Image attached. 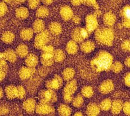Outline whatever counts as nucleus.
<instances>
[{"label": "nucleus", "mask_w": 130, "mask_h": 116, "mask_svg": "<svg viewBox=\"0 0 130 116\" xmlns=\"http://www.w3.org/2000/svg\"><path fill=\"white\" fill-rule=\"evenodd\" d=\"M113 65V57L106 51H101L91 61L92 68L96 72L109 71Z\"/></svg>", "instance_id": "obj_1"}, {"label": "nucleus", "mask_w": 130, "mask_h": 116, "mask_svg": "<svg viewBox=\"0 0 130 116\" xmlns=\"http://www.w3.org/2000/svg\"><path fill=\"white\" fill-rule=\"evenodd\" d=\"M96 38L99 42L110 46L112 44L114 39L113 32L111 29L108 28L99 29L96 32Z\"/></svg>", "instance_id": "obj_2"}, {"label": "nucleus", "mask_w": 130, "mask_h": 116, "mask_svg": "<svg viewBox=\"0 0 130 116\" xmlns=\"http://www.w3.org/2000/svg\"><path fill=\"white\" fill-rule=\"evenodd\" d=\"M41 56V63L44 66L48 67L53 65L54 61V49L51 46H45L42 48Z\"/></svg>", "instance_id": "obj_3"}, {"label": "nucleus", "mask_w": 130, "mask_h": 116, "mask_svg": "<svg viewBox=\"0 0 130 116\" xmlns=\"http://www.w3.org/2000/svg\"><path fill=\"white\" fill-rule=\"evenodd\" d=\"M50 33L47 30H44L39 33L35 40V46L37 49H42L45 47L50 40Z\"/></svg>", "instance_id": "obj_4"}, {"label": "nucleus", "mask_w": 130, "mask_h": 116, "mask_svg": "<svg viewBox=\"0 0 130 116\" xmlns=\"http://www.w3.org/2000/svg\"><path fill=\"white\" fill-rule=\"evenodd\" d=\"M40 102L43 103H54L57 101V95L53 90H43L39 93Z\"/></svg>", "instance_id": "obj_5"}, {"label": "nucleus", "mask_w": 130, "mask_h": 116, "mask_svg": "<svg viewBox=\"0 0 130 116\" xmlns=\"http://www.w3.org/2000/svg\"><path fill=\"white\" fill-rule=\"evenodd\" d=\"M35 111L40 115H51L55 113V109L51 104L40 102L36 105Z\"/></svg>", "instance_id": "obj_6"}, {"label": "nucleus", "mask_w": 130, "mask_h": 116, "mask_svg": "<svg viewBox=\"0 0 130 116\" xmlns=\"http://www.w3.org/2000/svg\"><path fill=\"white\" fill-rule=\"evenodd\" d=\"M77 89V82L72 81L68 83L64 90V98L67 103H70L73 98V95Z\"/></svg>", "instance_id": "obj_7"}, {"label": "nucleus", "mask_w": 130, "mask_h": 116, "mask_svg": "<svg viewBox=\"0 0 130 116\" xmlns=\"http://www.w3.org/2000/svg\"><path fill=\"white\" fill-rule=\"evenodd\" d=\"M63 85V79L60 77L55 75L54 78L46 82V86L47 88L51 90H58Z\"/></svg>", "instance_id": "obj_8"}, {"label": "nucleus", "mask_w": 130, "mask_h": 116, "mask_svg": "<svg viewBox=\"0 0 130 116\" xmlns=\"http://www.w3.org/2000/svg\"><path fill=\"white\" fill-rule=\"evenodd\" d=\"M35 73V68H30L28 67H23L20 69L19 74L20 78L22 80H26L30 78Z\"/></svg>", "instance_id": "obj_9"}, {"label": "nucleus", "mask_w": 130, "mask_h": 116, "mask_svg": "<svg viewBox=\"0 0 130 116\" xmlns=\"http://www.w3.org/2000/svg\"><path fill=\"white\" fill-rule=\"evenodd\" d=\"M23 107L26 112L29 114H33L35 111L36 107L35 100L33 98H29L25 100L23 104Z\"/></svg>", "instance_id": "obj_10"}, {"label": "nucleus", "mask_w": 130, "mask_h": 116, "mask_svg": "<svg viewBox=\"0 0 130 116\" xmlns=\"http://www.w3.org/2000/svg\"><path fill=\"white\" fill-rule=\"evenodd\" d=\"M98 27V21L95 15H90L86 18V29L88 32L93 31Z\"/></svg>", "instance_id": "obj_11"}, {"label": "nucleus", "mask_w": 130, "mask_h": 116, "mask_svg": "<svg viewBox=\"0 0 130 116\" xmlns=\"http://www.w3.org/2000/svg\"><path fill=\"white\" fill-rule=\"evenodd\" d=\"M8 71V65L4 56L0 57V82L6 77Z\"/></svg>", "instance_id": "obj_12"}, {"label": "nucleus", "mask_w": 130, "mask_h": 116, "mask_svg": "<svg viewBox=\"0 0 130 116\" xmlns=\"http://www.w3.org/2000/svg\"><path fill=\"white\" fill-rule=\"evenodd\" d=\"M6 96L9 99H14L18 96V87L14 85H9L5 89Z\"/></svg>", "instance_id": "obj_13"}, {"label": "nucleus", "mask_w": 130, "mask_h": 116, "mask_svg": "<svg viewBox=\"0 0 130 116\" xmlns=\"http://www.w3.org/2000/svg\"><path fill=\"white\" fill-rule=\"evenodd\" d=\"M38 62V59L37 56L35 54H30L26 56L25 64L27 67L30 68H35L37 65Z\"/></svg>", "instance_id": "obj_14"}, {"label": "nucleus", "mask_w": 130, "mask_h": 116, "mask_svg": "<svg viewBox=\"0 0 130 116\" xmlns=\"http://www.w3.org/2000/svg\"><path fill=\"white\" fill-rule=\"evenodd\" d=\"M3 56L6 60L9 61L10 63H15L17 61L18 55L15 51L9 48L5 51Z\"/></svg>", "instance_id": "obj_15"}, {"label": "nucleus", "mask_w": 130, "mask_h": 116, "mask_svg": "<svg viewBox=\"0 0 130 116\" xmlns=\"http://www.w3.org/2000/svg\"><path fill=\"white\" fill-rule=\"evenodd\" d=\"M34 34V31L32 28H25L21 30L20 36L24 41H29L32 39Z\"/></svg>", "instance_id": "obj_16"}, {"label": "nucleus", "mask_w": 130, "mask_h": 116, "mask_svg": "<svg viewBox=\"0 0 130 116\" xmlns=\"http://www.w3.org/2000/svg\"><path fill=\"white\" fill-rule=\"evenodd\" d=\"M29 12L27 8L25 7H20L18 8L15 11V15L19 19H25L29 16Z\"/></svg>", "instance_id": "obj_17"}, {"label": "nucleus", "mask_w": 130, "mask_h": 116, "mask_svg": "<svg viewBox=\"0 0 130 116\" xmlns=\"http://www.w3.org/2000/svg\"><path fill=\"white\" fill-rule=\"evenodd\" d=\"M113 89V84L110 80H107L101 85L100 91L103 94H108Z\"/></svg>", "instance_id": "obj_18"}, {"label": "nucleus", "mask_w": 130, "mask_h": 116, "mask_svg": "<svg viewBox=\"0 0 130 116\" xmlns=\"http://www.w3.org/2000/svg\"><path fill=\"white\" fill-rule=\"evenodd\" d=\"M28 47L27 45L24 44H21L18 46L15 50L17 55L20 58L26 57L28 54Z\"/></svg>", "instance_id": "obj_19"}, {"label": "nucleus", "mask_w": 130, "mask_h": 116, "mask_svg": "<svg viewBox=\"0 0 130 116\" xmlns=\"http://www.w3.org/2000/svg\"><path fill=\"white\" fill-rule=\"evenodd\" d=\"M45 23L41 19H37L36 20L33 24V31L39 33L45 29Z\"/></svg>", "instance_id": "obj_20"}, {"label": "nucleus", "mask_w": 130, "mask_h": 116, "mask_svg": "<svg viewBox=\"0 0 130 116\" xmlns=\"http://www.w3.org/2000/svg\"><path fill=\"white\" fill-rule=\"evenodd\" d=\"M60 14L61 16L64 20H69L71 19L73 15L72 10L68 6L62 7L60 10Z\"/></svg>", "instance_id": "obj_21"}, {"label": "nucleus", "mask_w": 130, "mask_h": 116, "mask_svg": "<svg viewBox=\"0 0 130 116\" xmlns=\"http://www.w3.org/2000/svg\"><path fill=\"white\" fill-rule=\"evenodd\" d=\"M15 39V35L11 32L7 31L4 32L1 36V40L7 44L12 43Z\"/></svg>", "instance_id": "obj_22"}, {"label": "nucleus", "mask_w": 130, "mask_h": 116, "mask_svg": "<svg viewBox=\"0 0 130 116\" xmlns=\"http://www.w3.org/2000/svg\"><path fill=\"white\" fill-rule=\"evenodd\" d=\"M49 30L54 35H58L61 32V26L58 23H51L49 25Z\"/></svg>", "instance_id": "obj_23"}, {"label": "nucleus", "mask_w": 130, "mask_h": 116, "mask_svg": "<svg viewBox=\"0 0 130 116\" xmlns=\"http://www.w3.org/2000/svg\"><path fill=\"white\" fill-rule=\"evenodd\" d=\"M104 22L105 25L108 26H111L116 22V17L113 14L109 12L105 14L104 16Z\"/></svg>", "instance_id": "obj_24"}, {"label": "nucleus", "mask_w": 130, "mask_h": 116, "mask_svg": "<svg viewBox=\"0 0 130 116\" xmlns=\"http://www.w3.org/2000/svg\"><path fill=\"white\" fill-rule=\"evenodd\" d=\"M99 112V108L95 104H91L87 107V113L88 115H98Z\"/></svg>", "instance_id": "obj_25"}, {"label": "nucleus", "mask_w": 130, "mask_h": 116, "mask_svg": "<svg viewBox=\"0 0 130 116\" xmlns=\"http://www.w3.org/2000/svg\"><path fill=\"white\" fill-rule=\"evenodd\" d=\"M58 112L61 115H71L72 110L71 108L65 104H61L58 108Z\"/></svg>", "instance_id": "obj_26"}, {"label": "nucleus", "mask_w": 130, "mask_h": 116, "mask_svg": "<svg viewBox=\"0 0 130 116\" xmlns=\"http://www.w3.org/2000/svg\"><path fill=\"white\" fill-rule=\"evenodd\" d=\"M94 43L91 41H87L81 45V50L85 53H90L94 49Z\"/></svg>", "instance_id": "obj_27"}, {"label": "nucleus", "mask_w": 130, "mask_h": 116, "mask_svg": "<svg viewBox=\"0 0 130 116\" xmlns=\"http://www.w3.org/2000/svg\"><path fill=\"white\" fill-rule=\"evenodd\" d=\"M65 58H66V56H65L64 53L62 50H57L54 51V61H56V62H61L64 60Z\"/></svg>", "instance_id": "obj_28"}, {"label": "nucleus", "mask_w": 130, "mask_h": 116, "mask_svg": "<svg viewBox=\"0 0 130 116\" xmlns=\"http://www.w3.org/2000/svg\"><path fill=\"white\" fill-rule=\"evenodd\" d=\"M72 36L73 40L78 42H81L84 40L80 33V28H77L74 29L72 33Z\"/></svg>", "instance_id": "obj_29"}, {"label": "nucleus", "mask_w": 130, "mask_h": 116, "mask_svg": "<svg viewBox=\"0 0 130 116\" xmlns=\"http://www.w3.org/2000/svg\"><path fill=\"white\" fill-rule=\"evenodd\" d=\"M66 49L67 51L69 54H73L77 53L78 47L76 42H74V41H69V42L68 43Z\"/></svg>", "instance_id": "obj_30"}, {"label": "nucleus", "mask_w": 130, "mask_h": 116, "mask_svg": "<svg viewBox=\"0 0 130 116\" xmlns=\"http://www.w3.org/2000/svg\"><path fill=\"white\" fill-rule=\"evenodd\" d=\"M49 14V11L47 8L45 7H41L36 12V16L40 18H44L47 17Z\"/></svg>", "instance_id": "obj_31"}, {"label": "nucleus", "mask_w": 130, "mask_h": 116, "mask_svg": "<svg viewBox=\"0 0 130 116\" xmlns=\"http://www.w3.org/2000/svg\"><path fill=\"white\" fill-rule=\"evenodd\" d=\"M74 75V71L71 68H67L63 72V78L66 81H69L73 78Z\"/></svg>", "instance_id": "obj_32"}, {"label": "nucleus", "mask_w": 130, "mask_h": 116, "mask_svg": "<svg viewBox=\"0 0 130 116\" xmlns=\"http://www.w3.org/2000/svg\"><path fill=\"white\" fill-rule=\"evenodd\" d=\"M122 108V103L119 100H116L112 104V108L111 110L114 114H118L121 112Z\"/></svg>", "instance_id": "obj_33"}, {"label": "nucleus", "mask_w": 130, "mask_h": 116, "mask_svg": "<svg viewBox=\"0 0 130 116\" xmlns=\"http://www.w3.org/2000/svg\"><path fill=\"white\" fill-rule=\"evenodd\" d=\"M122 16L123 20H130V6H126L122 11Z\"/></svg>", "instance_id": "obj_34"}, {"label": "nucleus", "mask_w": 130, "mask_h": 116, "mask_svg": "<svg viewBox=\"0 0 130 116\" xmlns=\"http://www.w3.org/2000/svg\"><path fill=\"white\" fill-rule=\"evenodd\" d=\"M82 94L85 97H91L93 95V90L90 87H86L82 90Z\"/></svg>", "instance_id": "obj_35"}, {"label": "nucleus", "mask_w": 130, "mask_h": 116, "mask_svg": "<svg viewBox=\"0 0 130 116\" xmlns=\"http://www.w3.org/2000/svg\"><path fill=\"white\" fill-rule=\"evenodd\" d=\"M7 11V6L5 2H0V17H2L6 15Z\"/></svg>", "instance_id": "obj_36"}, {"label": "nucleus", "mask_w": 130, "mask_h": 116, "mask_svg": "<svg viewBox=\"0 0 130 116\" xmlns=\"http://www.w3.org/2000/svg\"><path fill=\"white\" fill-rule=\"evenodd\" d=\"M111 102L108 99L104 100L101 103V108L104 110H108L111 107Z\"/></svg>", "instance_id": "obj_37"}, {"label": "nucleus", "mask_w": 130, "mask_h": 116, "mask_svg": "<svg viewBox=\"0 0 130 116\" xmlns=\"http://www.w3.org/2000/svg\"><path fill=\"white\" fill-rule=\"evenodd\" d=\"M18 97L20 99H22L24 98L25 96V90L24 87L22 86H18Z\"/></svg>", "instance_id": "obj_38"}, {"label": "nucleus", "mask_w": 130, "mask_h": 116, "mask_svg": "<svg viewBox=\"0 0 130 116\" xmlns=\"http://www.w3.org/2000/svg\"><path fill=\"white\" fill-rule=\"evenodd\" d=\"M83 103H84V100L82 99V97L78 95V96L74 99L73 104L74 107H80L82 105Z\"/></svg>", "instance_id": "obj_39"}, {"label": "nucleus", "mask_w": 130, "mask_h": 116, "mask_svg": "<svg viewBox=\"0 0 130 116\" xmlns=\"http://www.w3.org/2000/svg\"><path fill=\"white\" fill-rule=\"evenodd\" d=\"M39 4L40 0H28V5L31 9H35L37 7Z\"/></svg>", "instance_id": "obj_40"}, {"label": "nucleus", "mask_w": 130, "mask_h": 116, "mask_svg": "<svg viewBox=\"0 0 130 116\" xmlns=\"http://www.w3.org/2000/svg\"><path fill=\"white\" fill-rule=\"evenodd\" d=\"M111 67L113 71L116 73H118L122 69V65L119 62H116L115 64H114L113 65H112Z\"/></svg>", "instance_id": "obj_41"}, {"label": "nucleus", "mask_w": 130, "mask_h": 116, "mask_svg": "<svg viewBox=\"0 0 130 116\" xmlns=\"http://www.w3.org/2000/svg\"><path fill=\"white\" fill-rule=\"evenodd\" d=\"M4 1L6 3L11 5H17L23 3L26 0H4Z\"/></svg>", "instance_id": "obj_42"}, {"label": "nucleus", "mask_w": 130, "mask_h": 116, "mask_svg": "<svg viewBox=\"0 0 130 116\" xmlns=\"http://www.w3.org/2000/svg\"><path fill=\"white\" fill-rule=\"evenodd\" d=\"M122 47L126 51H130V41H125L122 45Z\"/></svg>", "instance_id": "obj_43"}, {"label": "nucleus", "mask_w": 130, "mask_h": 116, "mask_svg": "<svg viewBox=\"0 0 130 116\" xmlns=\"http://www.w3.org/2000/svg\"><path fill=\"white\" fill-rule=\"evenodd\" d=\"M9 109L5 105H2L0 107V115H7L9 113Z\"/></svg>", "instance_id": "obj_44"}, {"label": "nucleus", "mask_w": 130, "mask_h": 116, "mask_svg": "<svg viewBox=\"0 0 130 116\" xmlns=\"http://www.w3.org/2000/svg\"><path fill=\"white\" fill-rule=\"evenodd\" d=\"M123 110L126 114L130 115V103L127 102L123 105Z\"/></svg>", "instance_id": "obj_45"}, {"label": "nucleus", "mask_w": 130, "mask_h": 116, "mask_svg": "<svg viewBox=\"0 0 130 116\" xmlns=\"http://www.w3.org/2000/svg\"><path fill=\"white\" fill-rule=\"evenodd\" d=\"M124 82L127 86H130V73H128L126 75L124 78Z\"/></svg>", "instance_id": "obj_46"}, {"label": "nucleus", "mask_w": 130, "mask_h": 116, "mask_svg": "<svg viewBox=\"0 0 130 116\" xmlns=\"http://www.w3.org/2000/svg\"><path fill=\"white\" fill-rule=\"evenodd\" d=\"M123 25L127 28H130V20H123Z\"/></svg>", "instance_id": "obj_47"}, {"label": "nucleus", "mask_w": 130, "mask_h": 116, "mask_svg": "<svg viewBox=\"0 0 130 116\" xmlns=\"http://www.w3.org/2000/svg\"><path fill=\"white\" fill-rule=\"evenodd\" d=\"M125 63H126V65L127 66H128V67H130V57H129L128 58H127L126 59Z\"/></svg>", "instance_id": "obj_48"}, {"label": "nucleus", "mask_w": 130, "mask_h": 116, "mask_svg": "<svg viewBox=\"0 0 130 116\" xmlns=\"http://www.w3.org/2000/svg\"><path fill=\"white\" fill-rule=\"evenodd\" d=\"M73 21L76 23H79L80 22V19L79 18H78L77 16H76L75 18H73Z\"/></svg>", "instance_id": "obj_49"}, {"label": "nucleus", "mask_w": 130, "mask_h": 116, "mask_svg": "<svg viewBox=\"0 0 130 116\" xmlns=\"http://www.w3.org/2000/svg\"><path fill=\"white\" fill-rule=\"evenodd\" d=\"M4 96V90L1 87H0V99Z\"/></svg>", "instance_id": "obj_50"}, {"label": "nucleus", "mask_w": 130, "mask_h": 116, "mask_svg": "<svg viewBox=\"0 0 130 116\" xmlns=\"http://www.w3.org/2000/svg\"><path fill=\"white\" fill-rule=\"evenodd\" d=\"M44 3L46 4H50L52 2H53V0H42Z\"/></svg>", "instance_id": "obj_51"}, {"label": "nucleus", "mask_w": 130, "mask_h": 116, "mask_svg": "<svg viewBox=\"0 0 130 116\" xmlns=\"http://www.w3.org/2000/svg\"><path fill=\"white\" fill-rule=\"evenodd\" d=\"M75 115H82V113H80V112H78V113H76V114H74Z\"/></svg>", "instance_id": "obj_52"}]
</instances>
